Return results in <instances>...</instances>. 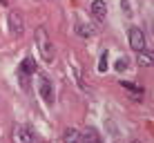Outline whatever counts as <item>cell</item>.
<instances>
[{
  "mask_svg": "<svg viewBox=\"0 0 154 143\" xmlns=\"http://www.w3.org/2000/svg\"><path fill=\"white\" fill-rule=\"evenodd\" d=\"M38 70H36V63H34V58L27 56L23 63L18 65V81H20V85H23V89H27L29 92V76L31 74H36Z\"/></svg>",
  "mask_w": 154,
  "mask_h": 143,
  "instance_id": "cell-2",
  "label": "cell"
},
{
  "mask_svg": "<svg viewBox=\"0 0 154 143\" xmlns=\"http://www.w3.org/2000/svg\"><path fill=\"white\" fill-rule=\"evenodd\" d=\"M136 63H139L141 67H152L154 65V51H145L143 49L139 56H136Z\"/></svg>",
  "mask_w": 154,
  "mask_h": 143,
  "instance_id": "cell-9",
  "label": "cell"
},
{
  "mask_svg": "<svg viewBox=\"0 0 154 143\" xmlns=\"http://www.w3.org/2000/svg\"><path fill=\"white\" fill-rule=\"evenodd\" d=\"M92 16L96 20H105V16H107V5H105V0H94L92 2Z\"/></svg>",
  "mask_w": 154,
  "mask_h": 143,
  "instance_id": "cell-8",
  "label": "cell"
},
{
  "mask_svg": "<svg viewBox=\"0 0 154 143\" xmlns=\"http://www.w3.org/2000/svg\"><path fill=\"white\" fill-rule=\"evenodd\" d=\"M0 5H7V0H0Z\"/></svg>",
  "mask_w": 154,
  "mask_h": 143,
  "instance_id": "cell-16",
  "label": "cell"
},
{
  "mask_svg": "<svg viewBox=\"0 0 154 143\" xmlns=\"http://www.w3.org/2000/svg\"><path fill=\"white\" fill-rule=\"evenodd\" d=\"M127 65H130V63H127V58H119V61H116V70H119V72L127 70Z\"/></svg>",
  "mask_w": 154,
  "mask_h": 143,
  "instance_id": "cell-14",
  "label": "cell"
},
{
  "mask_svg": "<svg viewBox=\"0 0 154 143\" xmlns=\"http://www.w3.org/2000/svg\"><path fill=\"white\" fill-rule=\"evenodd\" d=\"M7 23H9V31H11L14 36H23L25 34V18H23L20 11H9Z\"/></svg>",
  "mask_w": 154,
  "mask_h": 143,
  "instance_id": "cell-5",
  "label": "cell"
},
{
  "mask_svg": "<svg viewBox=\"0 0 154 143\" xmlns=\"http://www.w3.org/2000/svg\"><path fill=\"white\" fill-rule=\"evenodd\" d=\"M81 143H100L96 130H85V132H81Z\"/></svg>",
  "mask_w": 154,
  "mask_h": 143,
  "instance_id": "cell-11",
  "label": "cell"
},
{
  "mask_svg": "<svg viewBox=\"0 0 154 143\" xmlns=\"http://www.w3.org/2000/svg\"><path fill=\"white\" fill-rule=\"evenodd\" d=\"M98 72H107V51L100 54V61H98Z\"/></svg>",
  "mask_w": 154,
  "mask_h": 143,
  "instance_id": "cell-13",
  "label": "cell"
},
{
  "mask_svg": "<svg viewBox=\"0 0 154 143\" xmlns=\"http://www.w3.org/2000/svg\"><path fill=\"white\" fill-rule=\"evenodd\" d=\"M38 94L42 96V101H45L47 105L54 103V83H51L49 76L42 74V72H38Z\"/></svg>",
  "mask_w": 154,
  "mask_h": 143,
  "instance_id": "cell-3",
  "label": "cell"
},
{
  "mask_svg": "<svg viewBox=\"0 0 154 143\" xmlns=\"http://www.w3.org/2000/svg\"><path fill=\"white\" fill-rule=\"evenodd\" d=\"M130 47L134 51H143L145 49V34H143V29H139V27L130 29Z\"/></svg>",
  "mask_w": 154,
  "mask_h": 143,
  "instance_id": "cell-6",
  "label": "cell"
},
{
  "mask_svg": "<svg viewBox=\"0 0 154 143\" xmlns=\"http://www.w3.org/2000/svg\"><path fill=\"white\" fill-rule=\"evenodd\" d=\"M65 143H81V132L78 130H67L65 132Z\"/></svg>",
  "mask_w": 154,
  "mask_h": 143,
  "instance_id": "cell-12",
  "label": "cell"
},
{
  "mask_svg": "<svg viewBox=\"0 0 154 143\" xmlns=\"http://www.w3.org/2000/svg\"><path fill=\"white\" fill-rule=\"evenodd\" d=\"M76 34L83 36V38H89V36L96 34V27H92V25H85V23H78V25H76Z\"/></svg>",
  "mask_w": 154,
  "mask_h": 143,
  "instance_id": "cell-10",
  "label": "cell"
},
{
  "mask_svg": "<svg viewBox=\"0 0 154 143\" xmlns=\"http://www.w3.org/2000/svg\"><path fill=\"white\" fill-rule=\"evenodd\" d=\"M132 143H139V141H132Z\"/></svg>",
  "mask_w": 154,
  "mask_h": 143,
  "instance_id": "cell-17",
  "label": "cell"
},
{
  "mask_svg": "<svg viewBox=\"0 0 154 143\" xmlns=\"http://www.w3.org/2000/svg\"><path fill=\"white\" fill-rule=\"evenodd\" d=\"M11 143H34L31 125H16L11 130Z\"/></svg>",
  "mask_w": 154,
  "mask_h": 143,
  "instance_id": "cell-4",
  "label": "cell"
},
{
  "mask_svg": "<svg viewBox=\"0 0 154 143\" xmlns=\"http://www.w3.org/2000/svg\"><path fill=\"white\" fill-rule=\"evenodd\" d=\"M121 87H123L132 98H136V101H141V98H143V94H145V89H143V87L134 85V83H130V81H121Z\"/></svg>",
  "mask_w": 154,
  "mask_h": 143,
  "instance_id": "cell-7",
  "label": "cell"
},
{
  "mask_svg": "<svg viewBox=\"0 0 154 143\" xmlns=\"http://www.w3.org/2000/svg\"><path fill=\"white\" fill-rule=\"evenodd\" d=\"M121 9H123V11L127 14V18L132 16V7H130V2H127V0H121Z\"/></svg>",
  "mask_w": 154,
  "mask_h": 143,
  "instance_id": "cell-15",
  "label": "cell"
},
{
  "mask_svg": "<svg viewBox=\"0 0 154 143\" xmlns=\"http://www.w3.org/2000/svg\"><path fill=\"white\" fill-rule=\"evenodd\" d=\"M36 47H38V54L42 56V61H45V63H54L56 49H54L51 38L47 36V29H45V27H38V29H36Z\"/></svg>",
  "mask_w": 154,
  "mask_h": 143,
  "instance_id": "cell-1",
  "label": "cell"
}]
</instances>
